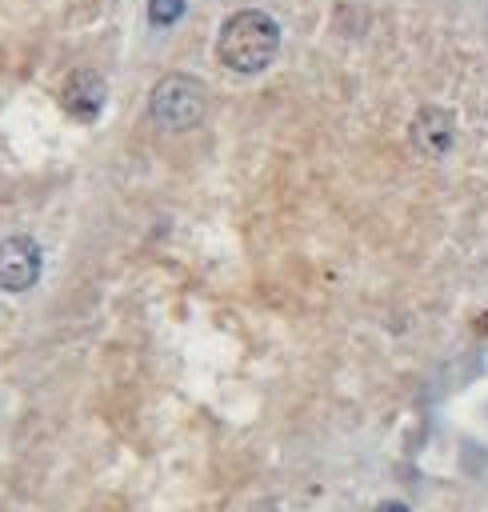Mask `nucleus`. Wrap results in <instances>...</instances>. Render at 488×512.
Returning a JSON list of instances; mask_svg holds the SVG:
<instances>
[{
	"label": "nucleus",
	"mask_w": 488,
	"mask_h": 512,
	"mask_svg": "<svg viewBox=\"0 0 488 512\" xmlns=\"http://www.w3.org/2000/svg\"><path fill=\"white\" fill-rule=\"evenodd\" d=\"M280 52V24L260 12V8H240L220 24L216 36V56L228 72L236 76H256L264 72Z\"/></svg>",
	"instance_id": "nucleus-1"
},
{
	"label": "nucleus",
	"mask_w": 488,
	"mask_h": 512,
	"mask_svg": "<svg viewBox=\"0 0 488 512\" xmlns=\"http://www.w3.org/2000/svg\"><path fill=\"white\" fill-rule=\"evenodd\" d=\"M204 112H208V92L188 72H168L148 92V116L164 132H188L204 120Z\"/></svg>",
	"instance_id": "nucleus-2"
},
{
	"label": "nucleus",
	"mask_w": 488,
	"mask_h": 512,
	"mask_svg": "<svg viewBox=\"0 0 488 512\" xmlns=\"http://www.w3.org/2000/svg\"><path fill=\"white\" fill-rule=\"evenodd\" d=\"M44 272V252L32 236L12 232L0 240V292H28Z\"/></svg>",
	"instance_id": "nucleus-3"
},
{
	"label": "nucleus",
	"mask_w": 488,
	"mask_h": 512,
	"mask_svg": "<svg viewBox=\"0 0 488 512\" xmlns=\"http://www.w3.org/2000/svg\"><path fill=\"white\" fill-rule=\"evenodd\" d=\"M104 100H108V84H104V76L96 68H72L64 76V84H60V108L72 120H84V124L96 120Z\"/></svg>",
	"instance_id": "nucleus-4"
},
{
	"label": "nucleus",
	"mask_w": 488,
	"mask_h": 512,
	"mask_svg": "<svg viewBox=\"0 0 488 512\" xmlns=\"http://www.w3.org/2000/svg\"><path fill=\"white\" fill-rule=\"evenodd\" d=\"M412 144L428 156H444L452 148V116L444 108H424L412 120Z\"/></svg>",
	"instance_id": "nucleus-5"
},
{
	"label": "nucleus",
	"mask_w": 488,
	"mask_h": 512,
	"mask_svg": "<svg viewBox=\"0 0 488 512\" xmlns=\"http://www.w3.org/2000/svg\"><path fill=\"white\" fill-rule=\"evenodd\" d=\"M184 16V0H148V20L156 28H168Z\"/></svg>",
	"instance_id": "nucleus-6"
},
{
	"label": "nucleus",
	"mask_w": 488,
	"mask_h": 512,
	"mask_svg": "<svg viewBox=\"0 0 488 512\" xmlns=\"http://www.w3.org/2000/svg\"><path fill=\"white\" fill-rule=\"evenodd\" d=\"M376 512H408V508H404V504H400V500H384V504H380V508H376Z\"/></svg>",
	"instance_id": "nucleus-7"
},
{
	"label": "nucleus",
	"mask_w": 488,
	"mask_h": 512,
	"mask_svg": "<svg viewBox=\"0 0 488 512\" xmlns=\"http://www.w3.org/2000/svg\"><path fill=\"white\" fill-rule=\"evenodd\" d=\"M484 328H488V316H484Z\"/></svg>",
	"instance_id": "nucleus-8"
}]
</instances>
